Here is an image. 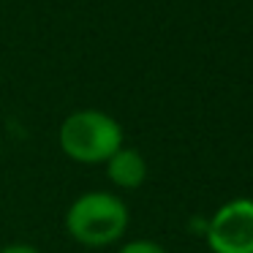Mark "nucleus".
Instances as JSON below:
<instances>
[{"label":"nucleus","instance_id":"nucleus-4","mask_svg":"<svg viewBox=\"0 0 253 253\" xmlns=\"http://www.w3.org/2000/svg\"><path fill=\"white\" fill-rule=\"evenodd\" d=\"M104 174H106V180L115 188H120V191H136V188H142L144 180H147V161H144V155L139 153V150L123 144V147L104 164Z\"/></svg>","mask_w":253,"mask_h":253},{"label":"nucleus","instance_id":"nucleus-2","mask_svg":"<svg viewBox=\"0 0 253 253\" xmlns=\"http://www.w3.org/2000/svg\"><path fill=\"white\" fill-rule=\"evenodd\" d=\"M63 155L82 166H104L126 144L120 120L101 109H77L63 117L57 128Z\"/></svg>","mask_w":253,"mask_h":253},{"label":"nucleus","instance_id":"nucleus-6","mask_svg":"<svg viewBox=\"0 0 253 253\" xmlns=\"http://www.w3.org/2000/svg\"><path fill=\"white\" fill-rule=\"evenodd\" d=\"M0 253H41L36 245H28V242H11V245L0 248Z\"/></svg>","mask_w":253,"mask_h":253},{"label":"nucleus","instance_id":"nucleus-3","mask_svg":"<svg viewBox=\"0 0 253 253\" xmlns=\"http://www.w3.org/2000/svg\"><path fill=\"white\" fill-rule=\"evenodd\" d=\"M210 253H253V199L223 202L204 226Z\"/></svg>","mask_w":253,"mask_h":253},{"label":"nucleus","instance_id":"nucleus-1","mask_svg":"<svg viewBox=\"0 0 253 253\" xmlns=\"http://www.w3.org/2000/svg\"><path fill=\"white\" fill-rule=\"evenodd\" d=\"M131 226L128 204L112 191L79 193L63 215V229L82 248H109L126 237Z\"/></svg>","mask_w":253,"mask_h":253},{"label":"nucleus","instance_id":"nucleus-5","mask_svg":"<svg viewBox=\"0 0 253 253\" xmlns=\"http://www.w3.org/2000/svg\"><path fill=\"white\" fill-rule=\"evenodd\" d=\"M117 253H169L164 245H158L155 240H128L117 248Z\"/></svg>","mask_w":253,"mask_h":253}]
</instances>
